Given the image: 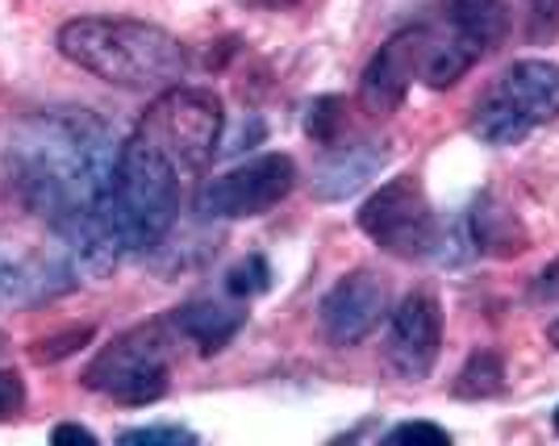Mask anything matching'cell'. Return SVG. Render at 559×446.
Listing matches in <instances>:
<instances>
[{"mask_svg": "<svg viewBox=\"0 0 559 446\" xmlns=\"http://www.w3.org/2000/svg\"><path fill=\"white\" fill-rule=\"evenodd\" d=\"M117 150L114 130L88 109H43L13 130L0 155V184L17 209L68 242L96 226H114Z\"/></svg>", "mask_w": 559, "mask_h": 446, "instance_id": "6da1fadb", "label": "cell"}, {"mask_svg": "<svg viewBox=\"0 0 559 446\" xmlns=\"http://www.w3.org/2000/svg\"><path fill=\"white\" fill-rule=\"evenodd\" d=\"M59 55L126 93H167L192 68L176 34L139 17H75L59 29Z\"/></svg>", "mask_w": 559, "mask_h": 446, "instance_id": "7a4b0ae2", "label": "cell"}, {"mask_svg": "<svg viewBox=\"0 0 559 446\" xmlns=\"http://www.w3.org/2000/svg\"><path fill=\"white\" fill-rule=\"evenodd\" d=\"M180 213V167L139 130L121 142L109 192V217L126 251H151L167 238Z\"/></svg>", "mask_w": 559, "mask_h": 446, "instance_id": "3957f363", "label": "cell"}, {"mask_svg": "<svg viewBox=\"0 0 559 446\" xmlns=\"http://www.w3.org/2000/svg\"><path fill=\"white\" fill-rule=\"evenodd\" d=\"M506 29H510V4L506 0H443L430 17L418 22V80L435 93L455 88L485 55L501 47Z\"/></svg>", "mask_w": 559, "mask_h": 446, "instance_id": "277c9868", "label": "cell"}, {"mask_svg": "<svg viewBox=\"0 0 559 446\" xmlns=\"http://www.w3.org/2000/svg\"><path fill=\"white\" fill-rule=\"evenodd\" d=\"M559 118V63L518 59L472 105L467 130L485 146H518Z\"/></svg>", "mask_w": 559, "mask_h": 446, "instance_id": "5b68a950", "label": "cell"}, {"mask_svg": "<svg viewBox=\"0 0 559 446\" xmlns=\"http://www.w3.org/2000/svg\"><path fill=\"white\" fill-rule=\"evenodd\" d=\"M167 379H171V334L159 322L117 334L84 367V388L130 409L155 405L167 393Z\"/></svg>", "mask_w": 559, "mask_h": 446, "instance_id": "8992f818", "label": "cell"}, {"mask_svg": "<svg viewBox=\"0 0 559 446\" xmlns=\"http://www.w3.org/2000/svg\"><path fill=\"white\" fill-rule=\"evenodd\" d=\"M222 125H226V113L210 88L176 84L151 100V109L142 113L134 130L155 142L185 176V171H205L213 164L222 146Z\"/></svg>", "mask_w": 559, "mask_h": 446, "instance_id": "52a82bcc", "label": "cell"}, {"mask_svg": "<svg viewBox=\"0 0 559 446\" xmlns=\"http://www.w3.org/2000/svg\"><path fill=\"white\" fill-rule=\"evenodd\" d=\"M359 230L393 258H430L439 246V217L418 176H396L359 209Z\"/></svg>", "mask_w": 559, "mask_h": 446, "instance_id": "ba28073f", "label": "cell"}, {"mask_svg": "<svg viewBox=\"0 0 559 446\" xmlns=\"http://www.w3.org/2000/svg\"><path fill=\"white\" fill-rule=\"evenodd\" d=\"M297 189V164L288 155H259L247 164L230 167L226 176L210 180L197 192V213L210 221H238V217H263L280 201H288V192Z\"/></svg>", "mask_w": 559, "mask_h": 446, "instance_id": "9c48e42d", "label": "cell"}, {"mask_svg": "<svg viewBox=\"0 0 559 446\" xmlns=\"http://www.w3.org/2000/svg\"><path fill=\"white\" fill-rule=\"evenodd\" d=\"M443 347V309L430 292H409L401 305L389 313V338H384V359L401 379L418 384L435 372Z\"/></svg>", "mask_w": 559, "mask_h": 446, "instance_id": "30bf717a", "label": "cell"}, {"mask_svg": "<svg viewBox=\"0 0 559 446\" xmlns=\"http://www.w3.org/2000/svg\"><path fill=\"white\" fill-rule=\"evenodd\" d=\"M80 284L63 246L55 251H25L17 242L0 238V305H43Z\"/></svg>", "mask_w": 559, "mask_h": 446, "instance_id": "8fae6325", "label": "cell"}, {"mask_svg": "<svg viewBox=\"0 0 559 446\" xmlns=\"http://www.w3.org/2000/svg\"><path fill=\"white\" fill-rule=\"evenodd\" d=\"M384 309H389V292H384L380 276L359 267V272L343 276L322 297L318 317H322V334H326L334 347H359L380 326Z\"/></svg>", "mask_w": 559, "mask_h": 446, "instance_id": "7c38bea8", "label": "cell"}, {"mask_svg": "<svg viewBox=\"0 0 559 446\" xmlns=\"http://www.w3.org/2000/svg\"><path fill=\"white\" fill-rule=\"evenodd\" d=\"M421 71V34L418 22L405 25L401 34H393L384 47L372 55V63L359 75V100L364 109L384 118V113H396L405 105V93L409 84L418 80Z\"/></svg>", "mask_w": 559, "mask_h": 446, "instance_id": "4fadbf2b", "label": "cell"}, {"mask_svg": "<svg viewBox=\"0 0 559 446\" xmlns=\"http://www.w3.org/2000/svg\"><path fill=\"white\" fill-rule=\"evenodd\" d=\"M389 164L384 142H350V146H330L322 164L313 167V196L318 201H347L364 189L380 167Z\"/></svg>", "mask_w": 559, "mask_h": 446, "instance_id": "5bb4252c", "label": "cell"}, {"mask_svg": "<svg viewBox=\"0 0 559 446\" xmlns=\"http://www.w3.org/2000/svg\"><path fill=\"white\" fill-rule=\"evenodd\" d=\"M167 326L171 334L188 338L201 354H213L234 342V334L247 326V309L230 301H188L167 317Z\"/></svg>", "mask_w": 559, "mask_h": 446, "instance_id": "9a60e30c", "label": "cell"}, {"mask_svg": "<svg viewBox=\"0 0 559 446\" xmlns=\"http://www.w3.org/2000/svg\"><path fill=\"white\" fill-rule=\"evenodd\" d=\"M467 221H472V246L476 251H485V255H522L526 251V230H522V221L513 217L492 192H485L476 205H472V213H467Z\"/></svg>", "mask_w": 559, "mask_h": 446, "instance_id": "2e32d148", "label": "cell"}, {"mask_svg": "<svg viewBox=\"0 0 559 446\" xmlns=\"http://www.w3.org/2000/svg\"><path fill=\"white\" fill-rule=\"evenodd\" d=\"M506 393V359L497 351H476L464 363V372L455 376V397L464 400H489Z\"/></svg>", "mask_w": 559, "mask_h": 446, "instance_id": "e0dca14e", "label": "cell"}, {"mask_svg": "<svg viewBox=\"0 0 559 446\" xmlns=\"http://www.w3.org/2000/svg\"><path fill=\"white\" fill-rule=\"evenodd\" d=\"M267 288H272V267H267L263 255L242 258V263H234L230 272H226V292H230L234 301H251V297L267 292Z\"/></svg>", "mask_w": 559, "mask_h": 446, "instance_id": "ac0fdd59", "label": "cell"}, {"mask_svg": "<svg viewBox=\"0 0 559 446\" xmlns=\"http://www.w3.org/2000/svg\"><path fill=\"white\" fill-rule=\"evenodd\" d=\"M338 125H343V100H338V96H322V100H313V105H309L305 130H309V138H313V142L334 146Z\"/></svg>", "mask_w": 559, "mask_h": 446, "instance_id": "d6986e66", "label": "cell"}, {"mask_svg": "<svg viewBox=\"0 0 559 446\" xmlns=\"http://www.w3.org/2000/svg\"><path fill=\"white\" fill-rule=\"evenodd\" d=\"M526 4V38L531 43H551L559 34V0H522Z\"/></svg>", "mask_w": 559, "mask_h": 446, "instance_id": "ffe728a7", "label": "cell"}, {"mask_svg": "<svg viewBox=\"0 0 559 446\" xmlns=\"http://www.w3.org/2000/svg\"><path fill=\"white\" fill-rule=\"evenodd\" d=\"M121 443H146V446L171 443V446H180V443H197V434L185 430V425H142V430H126V434H121Z\"/></svg>", "mask_w": 559, "mask_h": 446, "instance_id": "44dd1931", "label": "cell"}, {"mask_svg": "<svg viewBox=\"0 0 559 446\" xmlns=\"http://www.w3.org/2000/svg\"><path fill=\"white\" fill-rule=\"evenodd\" d=\"M22 409H25V384H22V376L0 367V422L17 418Z\"/></svg>", "mask_w": 559, "mask_h": 446, "instance_id": "7402d4cb", "label": "cell"}, {"mask_svg": "<svg viewBox=\"0 0 559 446\" xmlns=\"http://www.w3.org/2000/svg\"><path fill=\"white\" fill-rule=\"evenodd\" d=\"M389 443H447V430L430 422H405L389 430Z\"/></svg>", "mask_w": 559, "mask_h": 446, "instance_id": "603a6c76", "label": "cell"}, {"mask_svg": "<svg viewBox=\"0 0 559 446\" xmlns=\"http://www.w3.org/2000/svg\"><path fill=\"white\" fill-rule=\"evenodd\" d=\"M531 301H535V305H543V309L559 305V258H556V263H547V267L535 276V284H531Z\"/></svg>", "mask_w": 559, "mask_h": 446, "instance_id": "cb8c5ba5", "label": "cell"}, {"mask_svg": "<svg viewBox=\"0 0 559 446\" xmlns=\"http://www.w3.org/2000/svg\"><path fill=\"white\" fill-rule=\"evenodd\" d=\"M88 338H93V329H71V334H63V338L38 342V347H34V359H63V354H71L80 342H88Z\"/></svg>", "mask_w": 559, "mask_h": 446, "instance_id": "d4e9b609", "label": "cell"}, {"mask_svg": "<svg viewBox=\"0 0 559 446\" xmlns=\"http://www.w3.org/2000/svg\"><path fill=\"white\" fill-rule=\"evenodd\" d=\"M55 443H96V434L93 430H84V425H75V422H63V425H55V434H50Z\"/></svg>", "mask_w": 559, "mask_h": 446, "instance_id": "484cf974", "label": "cell"}, {"mask_svg": "<svg viewBox=\"0 0 559 446\" xmlns=\"http://www.w3.org/2000/svg\"><path fill=\"white\" fill-rule=\"evenodd\" d=\"M242 4H251V9H267V13H284V9L305 4V0H242Z\"/></svg>", "mask_w": 559, "mask_h": 446, "instance_id": "4316f807", "label": "cell"}, {"mask_svg": "<svg viewBox=\"0 0 559 446\" xmlns=\"http://www.w3.org/2000/svg\"><path fill=\"white\" fill-rule=\"evenodd\" d=\"M547 338H551V347H559V322H551V329H547Z\"/></svg>", "mask_w": 559, "mask_h": 446, "instance_id": "83f0119b", "label": "cell"}, {"mask_svg": "<svg viewBox=\"0 0 559 446\" xmlns=\"http://www.w3.org/2000/svg\"><path fill=\"white\" fill-rule=\"evenodd\" d=\"M556 430H559V409H556Z\"/></svg>", "mask_w": 559, "mask_h": 446, "instance_id": "f1b7e54d", "label": "cell"}]
</instances>
